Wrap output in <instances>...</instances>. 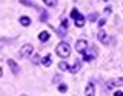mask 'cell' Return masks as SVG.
Wrapping results in <instances>:
<instances>
[{"mask_svg":"<svg viewBox=\"0 0 123 96\" xmlns=\"http://www.w3.org/2000/svg\"><path fill=\"white\" fill-rule=\"evenodd\" d=\"M55 53L60 56V58H68V56L71 55V46H69L68 43H65V41H62V43L57 44Z\"/></svg>","mask_w":123,"mask_h":96,"instance_id":"6da1fadb","label":"cell"},{"mask_svg":"<svg viewBox=\"0 0 123 96\" xmlns=\"http://www.w3.org/2000/svg\"><path fill=\"white\" fill-rule=\"evenodd\" d=\"M71 17L74 18V23H75L77 28H83V26H85V17H83V15L75 9V8L71 11Z\"/></svg>","mask_w":123,"mask_h":96,"instance_id":"7a4b0ae2","label":"cell"},{"mask_svg":"<svg viewBox=\"0 0 123 96\" xmlns=\"http://www.w3.org/2000/svg\"><path fill=\"white\" fill-rule=\"evenodd\" d=\"M86 47H88V41L86 40H79L75 44V51L79 53H85L86 52Z\"/></svg>","mask_w":123,"mask_h":96,"instance_id":"3957f363","label":"cell"},{"mask_svg":"<svg viewBox=\"0 0 123 96\" xmlns=\"http://www.w3.org/2000/svg\"><path fill=\"white\" fill-rule=\"evenodd\" d=\"M97 38H98V41H100L102 44H108V43H109V38H108V34H106L105 29H100V30H98Z\"/></svg>","mask_w":123,"mask_h":96,"instance_id":"277c9868","label":"cell"},{"mask_svg":"<svg viewBox=\"0 0 123 96\" xmlns=\"http://www.w3.org/2000/svg\"><path fill=\"white\" fill-rule=\"evenodd\" d=\"M32 51H34V47H32V44H25L23 47L20 49V56H29L31 53H32Z\"/></svg>","mask_w":123,"mask_h":96,"instance_id":"5b68a950","label":"cell"},{"mask_svg":"<svg viewBox=\"0 0 123 96\" xmlns=\"http://www.w3.org/2000/svg\"><path fill=\"white\" fill-rule=\"evenodd\" d=\"M94 95H95L94 82H88L86 84V89H85V96H94Z\"/></svg>","mask_w":123,"mask_h":96,"instance_id":"8992f818","label":"cell"},{"mask_svg":"<svg viewBox=\"0 0 123 96\" xmlns=\"http://www.w3.org/2000/svg\"><path fill=\"white\" fill-rule=\"evenodd\" d=\"M8 66L11 67V70H12V73H14V75H17L18 72H20V67H18V64L15 63L14 60H8Z\"/></svg>","mask_w":123,"mask_h":96,"instance_id":"52a82bcc","label":"cell"},{"mask_svg":"<svg viewBox=\"0 0 123 96\" xmlns=\"http://www.w3.org/2000/svg\"><path fill=\"white\" fill-rule=\"evenodd\" d=\"M117 86H123V78H117V79H112V81L108 82V87L109 89H114Z\"/></svg>","mask_w":123,"mask_h":96,"instance_id":"ba28073f","label":"cell"},{"mask_svg":"<svg viewBox=\"0 0 123 96\" xmlns=\"http://www.w3.org/2000/svg\"><path fill=\"white\" fill-rule=\"evenodd\" d=\"M20 25L25 26V28H28V26L31 25V18L26 17V15H23V17H20Z\"/></svg>","mask_w":123,"mask_h":96,"instance_id":"9c48e42d","label":"cell"},{"mask_svg":"<svg viewBox=\"0 0 123 96\" xmlns=\"http://www.w3.org/2000/svg\"><path fill=\"white\" fill-rule=\"evenodd\" d=\"M38 40L43 41V43H45V41H48V40H49V32H46V30L40 32V34H38Z\"/></svg>","mask_w":123,"mask_h":96,"instance_id":"30bf717a","label":"cell"},{"mask_svg":"<svg viewBox=\"0 0 123 96\" xmlns=\"http://www.w3.org/2000/svg\"><path fill=\"white\" fill-rule=\"evenodd\" d=\"M79 70H80V63H79V61H77L75 64H72V66L69 67V72H71V73H77Z\"/></svg>","mask_w":123,"mask_h":96,"instance_id":"8fae6325","label":"cell"},{"mask_svg":"<svg viewBox=\"0 0 123 96\" xmlns=\"http://www.w3.org/2000/svg\"><path fill=\"white\" fill-rule=\"evenodd\" d=\"M42 63H43V66H51V63H52V60H51V55H46L43 56V60H42Z\"/></svg>","mask_w":123,"mask_h":96,"instance_id":"7c38bea8","label":"cell"},{"mask_svg":"<svg viewBox=\"0 0 123 96\" xmlns=\"http://www.w3.org/2000/svg\"><path fill=\"white\" fill-rule=\"evenodd\" d=\"M59 69L62 72H65V70H69V66L65 63V61H60V63H59Z\"/></svg>","mask_w":123,"mask_h":96,"instance_id":"4fadbf2b","label":"cell"},{"mask_svg":"<svg viewBox=\"0 0 123 96\" xmlns=\"http://www.w3.org/2000/svg\"><path fill=\"white\" fill-rule=\"evenodd\" d=\"M43 2H45V5H48V6H51V8L57 6V0H43Z\"/></svg>","mask_w":123,"mask_h":96,"instance_id":"5bb4252c","label":"cell"},{"mask_svg":"<svg viewBox=\"0 0 123 96\" xmlns=\"http://www.w3.org/2000/svg\"><path fill=\"white\" fill-rule=\"evenodd\" d=\"M66 90H68V86H66V84H60V86H59V91H60V93H65Z\"/></svg>","mask_w":123,"mask_h":96,"instance_id":"9a60e30c","label":"cell"},{"mask_svg":"<svg viewBox=\"0 0 123 96\" xmlns=\"http://www.w3.org/2000/svg\"><path fill=\"white\" fill-rule=\"evenodd\" d=\"M20 3H22V5H25V6H34L31 2H28V0H20Z\"/></svg>","mask_w":123,"mask_h":96,"instance_id":"2e32d148","label":"cell"},{"mask_svg":"<svg viewBox=\"0 0 123 96\" xmlns=\"http://www.w3.org/2000/svg\"><path fill=\"white\" fill-rule=\"evenodd\" d=\"M83 60H85V61H91V60H94V56L86 55V53H85V55H83Z\"/></svg>","mask_w":123,"mask_h":96,"instance_id":"e0dca14e","label":"cell"},{"mask_svg":"<svg viewBox=\"0 0 123 96\" xmlns=\"http://www.w3.org/2000/svg\"><path fill=\"white\" fill-rule=\"evenodd\" d=\"M109 12H112V8H111V6H106L105 8V14H109Z\"/></svg>","mask_w":123,"mask_h":96,"instance_id":"ac0fdd59","label":"cell"},{"mask_svg":"<svg viewBox=\"0 0 123 96\" xmlns=\"http://www.w3.org/2000/svg\"><path fill=\"white\" fill-rule=\"evenodd\" d=\"M95 18H97V14H91L89 15V20L91 21H95Z\"/></svg>","mask_w":123,"mask_h":96,"instance_id":"d6986e66","label":"cell"},{"mask_svg":"<svg viewBox=\"0 0 123 96\" xmlns=\"http://www.w3.org/2000/svg\"><path fill=\"white\" fill-rule=\"evenodd\" d=\"M114 96H123V91H122V90H117V91L114 93Z\"/></svg>","mask_w":123,"mask_h":96,"instance_id":"ffe728a7","label":"cell"},{"mask_svg":"<svg viewBox=\"0 0 123 96\" xmlns=\"http://www.w3.org/2000/svg\"><path fill=\"white\" fill-rule=\"evenodd\" d=\"M62 25H63V28L66 29L68 28V20H63V21H62Z\"/></svg>","mask_w":123,"mask_h":96,"instance_id":"44dd1931","label":"cell"},{"mask_svg":"<svg viewBox=\"0 0 123 96\" xmlns=\"http://www.w3.org/2000/svg\"><path fill=\"white\" fill-rule=\"evenodd\" d=\"M105 23H106V20H105V18H102V20L98 21V26H103V25H105Z\"/></svg>","mask_w":123,"mask_h":96,"instance_id":"7402d4cb","label":"cell"},{"mask_svg":"<svg viewBox=\"0 0 123 96\" xmlns=\"http://www.w3.org/2000/svg\"><path fill=\"white\" fill-rule=\"evenodd\" d=\"M32 61H34V63H38V55H37V56H34Z\"/></svg>","mask_w":123,"mask_h":96,"instance_id":"603a6c76","label":"cell"},{"mask_svg":"<svg viewBox=\"0 0 123 96\" xmlns=\"http://www.w3.org/2000/svg\"><path fill=\"white\" fill-rule=\"evenodd\" d=\"M2 75H3V70H2V69H0V78H2Z\"/></svg>","mask_w":123,"mask_h":96,"instance_id":"cb8c5ba5","label":"cell"},{"mask_svg":"<svg viewBox=\"0 0 123 96\" xmlns=\"http://www.w3.org/2000/svg\"><path fill=\"white\" fill-rule=\"evenodd\" d=\"M20 96H26V95H25V93H23V95H20Z\"/></svg>","mask_w":123,"mask_h":96,"instance_id":"d4e9b609","label":"cell"},{"mask_svg":"<svg viewBox=\"0 0 123 96\" xmlns=\"http://www.w3.org/2000/svg\"><path fill=\"white\" fill-rule=\"evenodd\" d=\"M105 2H108V0H105Z\"/></svg>","mask_w":123,"mask_h":96,"instance_id":"484cf974","label":"cell"}]
</instances>
